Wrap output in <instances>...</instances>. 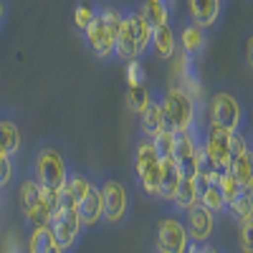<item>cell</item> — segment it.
<instances>
[{
  "mask_svg": "<svg viewBox=\"0 0 253 253\" xmlns=\"http://www.w3.org/2000/svg\"><path fill=\"white\" fill-rule=\"evenodd\" d=\"M198 203L205 205L215 218L228 213V205H225V198L220 193L218 182H198Z\"/></svg>",
  "mask_w": 253,
  "mask_h": 253,
  "instance_id": "21",
  "label": "cell"
},
{
  "mask_svg": "<svg viewBox=\"0 0 253 253\" xmlns=\"http://www.w3.org/2000/svg\"><path fill=\"white\" fill-rule=\"evenodd\" d=\"M126 84H147V71L142 66V61H129L126 63Z\"/></svg>",
  "mask_w": 253,
  "mask_h": 253,
  "instance_id": "30",
  "label": "cell"
},
{
  "mask_svg": "<svg viewBox=\"0 0 253 253\" xmlns=\"http://www.w3.org/2000/svg\"><path fill=\"white\" fill-rule=\"evenodd\" d=\"M182 215H185L182 223H185V230H187L190 241L208 243L210 238H213V233H215V215L210 213L205 205H200V203L190 205Z\"/></svg>",
  "mask_w": 253,
  "mask_h": 253,
  "instance_id": "11",
  "label": "cell"
},
{
  "mask_svg": "<svg viewBox=\"0 0 253 253\" xmlns=\"http://www.w3.org/2000/svg\"><path fill=\"white\" fill-rule=\"evenodd\" d=\"M223 0H187V18L205 31H213L223 18Z\"/></svg>",
  "mask_w": 253,
  "mask_h": 253,
  "instance_id": "12",
  "label": "cell"
},
{
  "mask_svg": "<svg viewBox=\"0 0 253 253\" xmlns=\"http://www.w3.org/2000/svg\"><path fill=\"white\" fill-rule=\"evenodd\" d=\"M155 147H157V155H160V160H165V157H172L175 155V142H177V132H172V129H162L155 139Z\"/></svg>",
  "mask_w": 253,
  "mask_h": 253,
  "instance_id": "26",
  "label": "cell"
},
{
  "mask_svg": "<svg viewBox=\"0 0 253 253\" xmlns=\"http://www.w3.org/2000/svg\"><path fill=\"white\" fill-rule=\"evenodd\" d=\"M81 38H84V46H86V51H89L94 58H99L101 63H109V61H114L117 36L109 31L107 20L101 18L99 5H96V15L91 18V23L81 31Z\"/></svg>",
  "mask_w": 253,
  "mask_h": 253,
  "instance_id": "6",
  "label": "cell"
},
{
  "mask_svg": "<svg viewBox=\"0 0 253 253\" xmlns=\"http://www.w3.org/2000/svg\"><path fill=\"white\" fill-rule=\"evenodd\" d=\"M225 215H230L238 225L241 223H246V220H251L253 218V193H248V190H243V193L228 205V213Z\"/></svg>",
  "mask_w": 253,
  "mask_h": 253,
  "instance_id": "25",
  "label": "cell"
},
{
  "mask_svg": "<svg viewBox=\"0 0 253 253\" xmlns=\"http://www.w3.org/2000/svg\"><path fill=\"white\" fill-rule=\"evenodd\" d=\"M238 238H241V248H243V253H253V218L246 220V223H241Z\"/></svg>",
  "mask_w": 253,
  "mask_h": 253,
  "instance_id": "31",
  "label": "cell"
},
{
  "mask_svg": "<svg viewBox=\"0 0 253 253\" xmlns=\"http://www.w3.org/2000/svg\"><path fill=\"white\" fill-rule=\"evenodd\" d=\"M18 160H10V157H3L0 160V190H10L18 180Z\"/></svg>",
  "mask_w": 253,
  "mask_h": 253,
  "instance_id": "28",
  "label": "cell"
},
{
  "mask_svg": "<svg viewBox=\"0 0 253 253\" xmlns=\"http://www.w3.org/2000/svg\"><path fill=\"white\" fill-rule=\"evenodd\" d=\"M15 198H18L20 210L28 213V210H33V208L41 205V185L28 172H23V177L15 180Z\"/></svg>",
  "mask_w": 253,
  "mask_h": 253,
  "instance_id": "20",
  "label": "cell"
},
{
  "mask_svg": "<svg viewBox=\"0 0 253 253\" xmlns=\"http://www.w3.org/2000/svg\"><path fill=\"white\" fill-rule=\"evenodd\" d=\"M243 61H246V66H248V71L253 74V28L246 33V38H243Z\"/></svg>",
  "mask_w": 253,
  "mask_h": 253,
  "instance_id": "32",
  "label": "cell"
},
{
  "mask_svg": "<svg viewBox=\"0 0 253 253\" xmlns=\"http://www.w3.org/2000/svg\"><path fill=\"white\" fill-rule=\"evenodd\" d=\"M248 126H251V129H248V137L253 139V117H251V122H248Z\"/></svg>",
  "mask_w": 253,
  "mask_h": 253,
  "instance_id": "36",
  "label": "cell"
},
{
  "mask_svg": "<svg viewBox=\"0 0 253 253\" xmlns=\"http://www.w3.org/2000/svg\"><path fill=\"white\" fill-rule=\"evenodd\" d=\"M218 187H220V193H223V198H225V205H230V203H233L241 193H243V187L236 182V177L233 175H230L228 170L220 175V180H218Z\"/></svg>",
  "mask_w": 253,
  "mask_h": 253,
  "instance_id": "29",
  "label": "cell"
},
{
  "mask_svg": "<svg viewBox=\"0 0 253 253\" xmlns=\"http://www.w3.org/2000/svg\"><path fill=\"white\" fill-rule=\"evenodd\" d=\"M69 157L63 152V147L56 139H43L36 150L31 152L28 167L26 172L41 185V187H48V190H61L66 185L69 177Z\"/></svg>",
  "mask_w": 253,
  "mask_h": 253,
  "instance_id": "2",
  "label": "cell"
},
{
  "mask_svg": "<svg viewBox=\"0 0 253 253\" xmlns=\"http://www.w3.org/2000/svg\"><path fill=\"white\" fill-rule=\"evenodd\" d=\"M223 3H225V0H223Z\"/></svg>",
  "mask_w": 253,
  "mask_h": 253,
  "instance_id": "38",
  "label": "cell"
},
{
  "mask_svg": "<svg viewBox=\"0 0 253 253\" xmlns=\"http://www.w3.org/2000/svg\"><path fill=\"white\" fill-rule=\"evenodd\" d=\"M96 187L104 203V220L109 225H122L129 215V195H126L124 182L112 175H101L96 180Z\"/></svg>",
  "mask_w": 253,
  "mask_h": 253,
  "instance_id": "5",
  "label": "cell"
},
{
  "mask_svg": "<svg viewBox=\"0 0 253 253\" xmlns=\"http://www.w3.org/2000/svg\"><path fill=\"white\" fill-rule=\"evenodd\" d=\"M94 15H96V5L86 3V0H79L76 8H74V26H76V31L81 33L84 28L91 23V18H94Z\"/></svg>",
  "mask_w": 253,
  "mask_h": 253,
  "instance_id": "27",
  "label": "cell"
},
{
  "mask_svg": "<svg viewBox=\"0 0 253 253\" xmlns=\"http://www.w3.org/2000/svg\"><path fill=\"white\" fill-rule=\"evenodd\" d=\"M182 180V170L180 165L175 162V157H165L162 160V175H160V190H157V200L170 205L175 193H177V185Z\"/></svg>",
  "mask_w": 253,
  "mask_h": 253,
  "instance_id": "16",
  "label": "cell"
},
{
  "mask_svg": "<svg viewBox=\"0 0 253 253\" xmlns=\"http://www.w3.org/2000/svg\"><path fill=\"white\" fill-rule=\"evenodd\" d=\"M76 213H79V220H81L84 228H94L104 220V203H101V195H99L96 180H94V187L76 203Z\"/></svg>",
  "mask_w": 253,
  "mask_h": 253,
  "instance_id": "15",
  "label": "cell"
},
{
  "mask_svg": "<svg viewBox=\"0 0 253 253\" xmlns=\"http://www.w3.org/2000/svg\"><path fill=\"white\" fill-rule=\"evenodd\" d=\"M139 122H142V137H147V139H155L162 129H167L165 114H162V107H160V101H157L155 91H152L150 107H147V109L139 114Z\"/></svg>",
  "mask_w": 253,
  "mask_h": 253,
  "instance_id": "19",
  "label": "cell"
},
{
  "mask_svg": "<svg viewBox=\"0 0 253 253\" xmlns=\"http://www.w3.org/2000/svg\"><path fill=\"white\" fill-rule=\"evenodd\" d=\"M150 53L157 61H172L177 56V36H175V23H165L152 28V43Z\"/></svg>",
  "mask_w": 253,
  "mask_h": 253,
  "instance_id": "14",
  "label": "cell"
},
{
  "mask_svg": "<svg viewBox=\"0 0 253 253\" xmlns=\"http://www.w3.org/2000/svg\"><path fill=\"white\" fill-rule=\"evenodd\" d=\"M190 236L185 230V223L177 215H165L157 220L155 228V251L157 253H185Z\"/></svg>",
  "mask_w": 253,
  "mask_h": 253,
  "instance_id": "8",
  "label": "cell"
},
{
  "mask_svg": "<svg viewBox=\"0 0 253 253\" xmlns=\"http://www.w3.org/2000/svg\"><path fill=\"white\" fill-rule=\"evenodd\" d=\"M200 253H223L218 246H213V243H203L200 246Z\"/></svg>",
  "mask_w": 253,
  "mask_h": 253,
  "instance_id": "35",
  "label": "cell"
},
{
  "mask_svg": "<svg viewBox=\"0 0 253 253\" xmlns=\"http://www.w3.org/2000/svg\"><path fill=\"white\" fill-rule=\"evenodd\" d=\"M205 109H208V122H213L220 129H225V132L243 129L248 134V114H246V107L236 91L215 89L210 94Z\"/></svg>",
  "mask_w": 253,
  "mask_h": 253,
  "instance_id": "3",
  "label": "cell"
},
{
  "mask_svg": "<svg viewBox=\"0 0 253 253\" xmlns=\"http://www.w3.org/2000/svg\"><path fill=\"white\" fill-rule=\"evenodd\" d=\"M0 147L10 160H18L23 152V129L10 112H0Z\"/></svg>",
  "mask_w": 253,
  "mask_h": 253,
  "instance_id": "13",
  "label": "cell"
},
{
  "mask_svg": "<svg viewBox=\"0 0 253 253\" xmlns=\"http://www.w3.org/2000/svg\"><path fill=\"white\" fill-rule=\"evenodd\" d=\"M195 203H198V175H182V180L177 185V193H175L170 205H175L177 213H185Z\"/></svg>",
  "mask_w": 253,
  "mask_h": 253,
  "instance_id": "23",
  "label": "cell"
},
{
  "mask_svg": "<svg viewBox=\"0 0 253 253\" xmlns=\"http://www.w3.org/2000/svg\"><path fill=\"white\" fill-rule=\"evenodd\" d=\"M132 160H134V177H137L139 190L144 195H150V198H157L160 175H162V160L157 155L155 142L147 139V137H139V142L134 144Z\"/></svg>",
  "mask_w": 253,
  "mask_h": 253,
  "instance_id": "4",
  "label": "cell"
},
{
  "mask_svg": "<svg viewBox=\"0 0 253 253\" xmlns=\"http://www.w3.org/2000/svg\"><path fill=\"white\" fill-rule=\"evenodd\" d=\"M132 13V26H134V41H137V58L150 56V43H152V23L147 20L139 5H129Z\"/></svg>",
  "mask_w": 253,
  "mask_h": 253,
  "instance_id": "18",
  "label": "cell"
},
{
  "mask_svg": "<svg viewBox=\"0 0 253 253\" xmlns=\"http://www.w3.org/2000/svg\"><path fill=\"white\" fill-rule=\"evenodd\" d=\"M150 101H152V91L147 84H132L129 89H126V107H129L132 114H142L147 107H150Z\"/></svg>",
  "mask_w": 253,
  "mask_h": 253,
  "instance_id": "24",
  "label": "cell"
},
{
  "mask_svg": "<svg viewBox=\"0 0 253 253\" xmlns=\"http://www.w3.org/2000/svg\"><path fill=\"white\" fill-rule=\"evenodd\" d=\"M228 172L236 177V182H238L243 190L253 193V144L248 147V150H243L241 155H236L233 160H230Z\"/></svg>",
  "mask_w": 253,
  "mask_h": 253,
  "instance_id": "17",
  "label": "cell"
},
{
  "mask_svg": "<svg viewBox=\"0 0 253 253\" xmlns=\"http://www.w3.org/2000/svg\"><path fill=\"white\" fill-rule=\"evenodd\" d=\"M160 107H162V114H165V124L167 129L172 132H193V129H203L205 122L200 119V109L203 104L193 99L182 84H177L175 79L167 84L165 89H152Z\"/></svg>",
  "mask_w": 253,
  "mask_h": 253,
  "instance_id": "1",
  "label": "cell"
},
{
  "mask_svg": "<svg viewBox=\"0 0 253 253\" xmlns=\"http://www.w3.org/2000/svg\"><path fill=\"white\" fill-rule=\"evenodd\" d=\"M0 208H3V190H0Z\"/></svg>",
  "mask_w": 253,
  "mask_h": 253,
  "instance_id": "37",
  "label": "cell"
},
{
  "mask_svg": "<svg viewBox=\"0 0 253 253\" xmlns=\"http://www.w3.org/2000/svg\"><path fill=\"white\" fill-rule=\"evenodd\" d=\"M5 18H8V0H0V28L5 26Z\"/></svg>",
  "mask_w": 253,
  "mask_h": 253,
  "instance_id": "33",
  "label": "cell"
},
{
  "mask_svg": "<svg viewBox=\"0 0 253 253\" xmlns=\"http://www.w3.org/2000/svg\"><path fill=\"white\" fill-rule=\"evenodd\" d=\"M200 147L205 160L215 167L218 172H225L233 155H230V144H228V132L215 126L213 122H205L203 134H200Z\"/></svg>",
  "mask_w": 253,
  "mask_h": 253,
  "instance_id": "7",
  "label": "cell"
},
{
  "mask_svg": "<svg viewBox=\"0 0 253 253\" xmlns=\"http://www.w3.org/2000/svg\"><path fill=\"white\" fill-rule=\"evenodd\" d=\"M28 251L31 253H66L58 241L53 238L51 228L48 225H41V228H33L31 236H28Z\"/></svg>",
  "mask_w": 253,
  "mask_h": 253,
  "instance_id": "22",
  "label": "cell"
},
{
  "mask_svg": "<svg viewBox=\"0 0 253 253\" xmlns=\"http://www.w3.org/2000/svg\"><path fill=\"white\" fill-rule=\"evenodd\" d=\"M200 246H203V243H198V241H187L185 253H200Z\"/></svg>",
  "mask_w": 253,
  "mask_h": 253,
  "instance_id": "34",
  "label": "cell"
},
{
  "mask_svg": "<svg viewBox=\"0 0 253 253\" xmlns=\"http://www.w3.org/2000/svg\"><path fill=\"white\" fill-rule=\"evenodd\" d=\"M175 36H177V51L190 58V61H200L205 48H208V31L193 23L190 18H182L175 23Z\"/></svg>",
  "mask_w": 253,
  "mask_h": 253,
  "instance_id": "10",
  "label": "cell"
},
{
  "mask_svg": "<svg viewBox=\"0 0 253 253\" xmlns=\"http://www.w3.org/2000/svg\"><path fill=\"white\" fill-rule=\"evenodd\" d=\"M48 228H51L53 238L58 241V246H61L63 251H71V248L79 243L81 230H84V225H81V220H79V213H76V208H66V205H61L56 213L51 215Z\"/></svg>",
  "mask_w": 253,
  "mask_h": 253,
  "instance_id": "9",
  "label": "cell"
}]
</instances>
